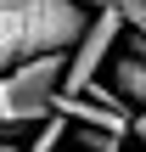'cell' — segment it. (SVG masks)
I'll return each instance as SVG.
<instances>
[{"mask_svg":"<svg viewBox=\"0 0 146 152\" xmlns=\"http://www.w3.org/2000/svg\"><path fill=\"white\" fill-rule=\"evenodd\" d=\"M68 141H73L79 152H118L124 147V135H107V130H73Z\"/></svg>","mask_w":146,"mask_h":152,"instance_id":"8992f818","label":"cell"},{"mask_svg":"<svg viewBox=\"0 0 146 152\" xmlns=\"http://www.w3.org/2000/svg\"><path fill=\"white\" fill-rule=\"evenodd\" d=\"M107 68H113V90H118V102L146 113V39L124 34V45L113 51V62H107Z\"/></svg>","mask_w":146,"mask_h":152,"instance_id":"3957f363","label":"cell"},{"mask_svg":"<svg viewBox=\"0 0 146 152\" xmlns=\"http://www.w3.org/2000/svg\"><path fill=\"white\" fill-rule=\"evenodd\" d=\"M0 141H11V130H6V124H0Z\"/></svg>","mask_w":146,"mask_h":152,"instance_id":"52a82bcc","label":"cell"},{"mask_svg":"<svg viewBox=\"0 0 146 152\" xmlns=\"http://www.w3.org/2000/svg\"><path fill=\"white\" fill-rule=\"evenodd\" d=\"M73 6H84V11H107V17L124 23V34L146 39V0H73Z\"/></svg>","mask_w":146,"mask_h":152,"instance_id":"277c9868","label":"cell"},{"mask_svg":"<svg viewBox=\"0 0 146 152\" xmlns=\"http://www.w3.org/2000/svg\"><path fill=\"white\" fill-rule=\"evenodd\" d=\"M68 135H73V124L56 113V118H45V124H39V135H34V147H28V152H56Z\"/></svg>","mask_w":146,"mask_h":152,"instance_id":"5b68a950","label":"cell"},{"mask_svg":"<svg viewBox=\"0 0 146 152\" xmlns=\"http://www.w3.org/2000/svg\"><path fill=\"white\" fill-rule=\"evenodd\" d=\"M141 135H146V113H141Z\"/></svg>","mask_w":146,"mask_h":152,"instance_id":"ba28073f","label":"cell"},{"mask_svg":"<svg viewBox=\"0 0 146 152\" xmlns=\"http://www.w3.org/2000/svg\"><path fill=\"white\" fill-rule=\"evenodd\" d=\"M118 45H124V23H118V17H107V11H90L84 39L68 51V90H62V96H84V90L96 85L101 62H113V51H118Z\"/></svg>","mask_w":146,"mask_h":152,"instance_id":"7a4b0ae2","label":"cell"},{"mask_svg":"<svg viewBox=\"0 0 146 152\" xmlns=\"http://www.w3.org/2000/svg\"><path fill=\"white\" fill-rule=\"evenodd\" d=\"M68 90V51H45V56H23L11 73H0V124L17 130H39L45 118H56V102Z\"/></svg>","mask_w":146,"mask_h":152,"instance_id":"6da1fadb","label":"cell"}]
</instances>
